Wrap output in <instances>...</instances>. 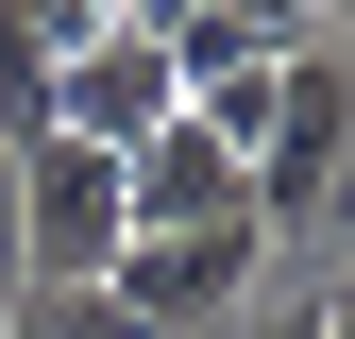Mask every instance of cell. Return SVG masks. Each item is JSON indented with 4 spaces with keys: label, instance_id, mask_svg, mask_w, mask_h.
I'll return each mask as SVG.
<instances>
[{
    "label": "cell",
    "instance_id": "6da1fadb",
    "mask_svg": "<svg viewBox=\"0 0 355 339\" xmlns=\"http://www.w3.org/2000/svg\"><path fill=\"white\" fill-rule=\"evenodd\" d=\"M355 187V68H338V34L322 51H288L271 68V119H254V221H322V204Z\"/></svg>",
    "mask_w": 355,
    "mask_h": 339
},
{
    "label": "cell",
    "instance_id": "52a82bcc",
    "mask_svg": "<svg viewBox=\"0 0 355 339\" xmlns=\"http://www.w3.org/2000/svg\"><path fill=\"white\" fill-rule=\"evenodd\" d=\"M0 339H153V322L119 306V288H17V306H0Z\"/></svg>",
    "mask_w": 355,
    "mask_h": 339
},
{
    "label": "cell",
    "instance_id": "277c9868",
    "mask_svg": "<svg viewBox=\"0 0 355 339\" xmlns=\"http://www.w3.org/2000/svg\"><path fill=\"white\" fill-rule=\"evenodd\" d=\"M119 221L136 238H169V221H254V153L220 136L203 102H169L136 153H119Z\"/></svg>",
    "mask_w": 355,
    "mask_h": 339
},
{
    "label": "cell",
    "instance_id": "3957f363",
    "mask_svg": "<svg viewBox=\"0 0 355 339\" xmlns=\"http://www.w3.org/2000/svg\"><path fill=\"white\" fill-rule=\"evenodd\" d=\"M254 272H271V221H169V238H119V306H136L153 339H187L220 306H254Z\"/></svg>",
    "mask_w": 355,
    "mask_h": 339
},
{
    "label": "cell",
    "instance_id": "ba28073f",
    "mask_svg": "<svg viewBox=\"0 0 355 339\" xmlns=\"http://www.w3.org/2000/svg\"><path fill=\"white\" fill-rule=\"evenodd\" d=\"M254 339H322V288H288V306H254Z\"/></svg>",
    "mask_w": 355,
    "mask_h": 339
},
{
    "label": "cell",
    "instance_id": "8992f818",
    "mask_svg": "<svg viewBox=\"0 0 355 339\" xmlns=\"http://www.w3.org/2000/svg\"><path fill=\"white\" fill-rule=\"evenodd\" d=\"M51 17H34V0H0V153H17V136H51Z\"/></svg>",
    "mask_w": 355,
    "mask_h": 339
},
{
    "label": "cell",
    "instance_id": "9c48e42d",
    "mask_svg": "<svg viewBox=\"0 0 355 339\" xmlns=\"http://www.w3.org/2000/svg\"><path fill=\"white\" fill-rule=\"evenodd\" d=\"M203 17V0H119V34H187Z\"/></svg>",
    "mask_w": 355,
    "mask_h": 339
},
{
    "label": "cell",
    "instance_id": "7a4b0ae2",
    "mask_svg": "<svg viewBox=\"0 0 355 339\" xmlns=\"http://www.w3.org/2000/svg\"><path fill=\"white\" fill-rule=\"evenodd\" d=\"M119 153L102 136H17V288H102L119 272Z\"/></svg>",
    "mask_w": 355,
    "mask_h": 339
},
{
    "label": "cell",
    "instance_id": "5b68a950",
    "mask_svg": "<svg viewBox=\"0 0 355 339\" xmlns=\"http://www.w3.org/2000/svg\"><path fill=\"white\" fill-rule=\"evenodd\" d=\"M169 102H187V68H169L153 34H85V51L51 68V136H102V153H136Z\"/></svg>",
    "mask_w": 355,
    "mask_h": 339
},
{
    "label": "cell",
    "instance_id": "30bf717a",
    "mask_svg": "<svg viewBox=\"0 0 355 339\" xmlns=\"http://www.w3.org/2000/svg\"><path fill=\"white\" fill-rule=\"evenodd\" d=\"M322 339H355V254H338V288H322Z\"/></svg>",
    "mask_w": 355,
    "mask_h": 339
}]
</instances>
